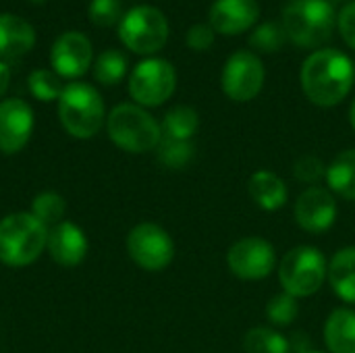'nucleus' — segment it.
<instances>
[{
  "mask_svg": "<svg viewBox=\"0 0 355 353\" xmlns=\"http://www.w3.org/2000/svg\"><path fill=\"white\" fill-rule=\"evenodd\" d=\"M355 81L352 58L337 48L314 50L302 64L300 83L306 98L320 108H333L341 104Z\"/></svg>",
  "mask_w": 355,
  "mask_h": 353,
  "instance_id": "obj_1",
  "label": "nucleus"
},
{
  "mask_svg": "<svg viewBox=\"0 0 355 353\" xmlns=\"http://www.w3.org/2000/svg\"><path fill=\"white\" fill-rule=\"evenodd\" d=\"M281 25L295 46L320 50L333 35L337 12L329 0H291L283 8Z\"/></svg>",
  "mask_w": 355,
  "mask_h": 353,
  "instance_id": "obj_2",
  "label": "nucleus"
},
{
  "mask_svg": "<svg viewBox=\"0 0 355 353\" xmlns=\"http://www.w3.org/2000/svg\"><path fill=\"white\" fill-rule=\"evenodd\" d=\"M48 243V227L31 212H15L0 221V262L23 268L35 262Z\"/></svg>",
  "mask_w": 355,
  "mask_h": 353,
  "instance_id": "obj_3",
  "label": "nucleus"
},
{
  "mask_svg": "<svg viewBox=\"0 0 355 353\" xmlns=\"http://www.w3.org/2000/svg\"><path fill=\"white\" fill-rule=\"evenodd\" d=\"M110 141L131 154H144L158 148L162 139L160 123L137 104H119L106 117Z\"/></svg>",
  "mask_w": 355,
  "mask_h": 353,
  "instance_id": "obj_4",
  "label": "nucleus"
},
{
  "mask_svg": "<svg viewBox=\"0 0 355 353\" xmlns=\"http://www.w3.org/2000/svg\"><path fill=\"white\" fill-rule=\"evenodd\" d=\"M58 119L67 133L77 139L94 137L104 125V100L89 83L73 81L58 98Z\"/></svg>",
  "mask_w": 355,
  "mask_h": 353,
  "instance_id": "obj_5",
  "label": "nucleus"
},
{
  "mask_svg": "<svg viewBox=\"0 0 355 353\" xmlns=\"http://www.w3.org/2000/svg\"><path fill=\"white\" fill-rule=\"evenodd\" d=\"M329 275L324 254L314 246H297L289 250L279 264V281L283 291L300 298H310L320 291Z\"/></svg>",
  "mask_w": 355,
  "mask_h": 353,
  "instance_id": "obj_6",
  "label": "nucleus"
},
{
  "mask_svg": "<svg viewBox=\"0 0 355 353\" xmlns=\"http://www.w3.org/2000/svg\"><path fill=\"white\" fill-rule=\"evenodd\" d=\"M119 37L131 52L148 56L164 48L168 40V21L160 8L139 4L123 15Z\"/></svg>",
  "mask_w": 355,
  "mask_h": 353,
  "instance_id": "obj_7",
  "label": "nucleus"
},
{
  "mask_svg": "<svg viewBox=\"0 0 355 353\" xmlns=\"http://www.w3.org/2000/svg\"><path fill=\"white\" fill-rule=\"evenodd\" d=\"M177 87V71L164 58H146L135 64L129 77V94L137 106H160Z\"/></svg>",
  "mask_w": 355,
  "mask_h": 353,
  "instance_id": "obj_8",
  "label": "nucleus"
},
{
  "mask_svg": "<svg viewBox=\"0 0 355 353\" xmlns=\"http://www.w3.org/2000/svg\"><path fill=\"white\" fill-rule=\"evenodd\" d=\"M127 252L139 268L148 273H160L173 262L175 243L162 227L154 223H141L129 231Z\"/></svg>",
  "mask_w": 355,
  "mask_h": 353,
  "instance_id": "obj_9",
  "label": "nucleus"
},
{
  "mask_svg": "<svg viewBox=\"0 0 355 353\" xmlns=\"http://www.w3.org/2000/svg\"><path fill=\"white\" fill-rule=\"evenodd\" d=\"M264 64L250 50L233 52L220 73V87L233 102H250L254 100L264 85Z\"/></svg>",
  "mask_w": 355,
  "mask_h": 353,
  "instance_id": "obj_10",
  "label": "nucleus"
},
{
  "mask_svg": "<svg viewBox=\"0 0 355 353\" xmlns=\"http://www.w3.org/2000/svg\"><path fill=\"white\" fill-rule=\"evenodd\" d=\"M229 270L243 281L266 279L277 266L275 246L262 237H243L227 252Z\"/></svg>",
  "mask_w": 355,
  "mask_h": 353,
  "instance_id": "obj_11",
  "label": "nucleus"
},
{
  "mask_svg": "<svg viewBox=\"0 0 355 353\" xmlns=\"http://www.w3.org/2000/svg\"><path fill=\"white\" fill-rule=\"evenodd\" d=\"M337 212L339 208H337L335 193L318 185H312L306 191H302L293 208L297 225L314 235L329 231L337 221Z\"/></svg>",
  "mask_w": 355,
  "mask_h": 353,
  "instance_id": "obj_12",
  "label": "nucleus"
},
{
  "mask_svg": "<svg viewBox=\"0 0 355 353\" xmlns=\"http://www.w3.org/2000/svg\"><path fill=\"white\" fill-rule=\"evenodd\" d=\"M94 60L92 42L81 31H67L56 37L50 50V62L58 77L77 79L81 77Z\"/></svg>",
  "mask_w": 355,
  "mask_h": 353,
  "instance_id": "obj_13",
  "label": "nucleus"
},
{
  "mask_svg": "<svg viewBox=\"0 0 355 353\" xmlns=\"http://www.w3.org/2000/svg\"><path fill=\"white\" fill-rule=\"evenodd\" d=\"M33 131V110L21 98H8L0 102V152H21Z\"/></svg>",
  "mask_w": 355,
  "mask_h": 353,
  "instance_id": "obj_14",
  "label": "nucleus"
},
{
  "mask_svg": "<svg viewBox=\"0 0 355 353\" xmlns=\"http://www.w3.org/2000/svg\"><path fill=\"white\" fill-rule=\"evenodd\" d=\"M210 27L223 35H239L260 19L258 0H214L210 6Z\"/></svg>",
  "mask_w": 355,
  "mask_h": 353,
  "instance_id": "obj_15",
  "label": "nucleus"
},
{
  "mask_svg": "<svg viewBox=\"0 0 355 353\" xmlns=\"http://www.w3.org/2000/svg\"><path fill=\"white\" fill-rule=\"evenodd\" d=\"M46 248L56 264L64 268H73L83 262L87 254V239L85 233L75 223L62 221L48 231Z\"/></svg>",
  "mask_w": 355,
  "mask_h": 353,
  "instance_id": "obj_16",
  "label": "nucleus"
},
{
  "mask_svg": "<svg viewBox=\"0 0 355 353\" xmlns=\"http://www.w3.org/2000/svg\"><path fill=\"white\" fill-rule=\"evenodd\" d=\"M35 46V29L23 17L0 12V60L25 56Z\"/></svg>",
  "mask_w": 355,
  "mask_h": 353,
  "instance_id": "obj_17",
  "label": "nucleus"
},
{
  "mask_svg": "<svg viewBox=\"0 0 355 353\" xmlns=\"http://www.w3.org/2000/svg\"><path fill=\"white\" fill-rule=\"evenodd\" d=\"M248 191H250V198L254 200V204L258 208L266 210V212L281 210L287 204V198H289L285 181L277 173L266 171V169L256 171L250 177Z\"/></svg>",
  "mask_w": 355,
  "mask_h": 353,
  "instance_id": "obj_18",
  "label": "nucleus"
},
{
  "mask_svg": "<svg viewBox=\"0 0 355 353\" xmlns=\"http://www.w3.org/2000/svg\"><path fill=\"white\" fill-rule=\"evenodd\" d=\"M324 343L331 353H355V310L337 308L324 322Z\"/></svg>",
  "mask_w": 355,
  "mask_h": 353,
  "instance_id": "obj_19",
  "label": "nucleus"
},
{
  "mask_svg": "<svg viewBox=\"0 0 355 353\" xmlns=\"http://www.w3.org/2000/svg\"><path fill=\"white\" fill-rule=\"evenodd\" d=\"M335 295L345 304H355V246L339 250L329 262L327 275Z\"/></svg>",
  "mask_w": 355,
  "mask_h": 353,
  "instance_id": "obj_20",
  "label": "nucleus"
},
{
  "mask_svg": "<svg viewBox=\"0 0 355 353\" xmlns=\"http://www.w3.org/2000/svg\"><path fill=\"white\" fill-rule=\"evenodd\" d=\"M327 183L333 193L355 202V148L341 152L327 166Z\"/></svg>",
  "mask_w": 355,
  "mask_h": 353,
  "instance_id": "obj_21",
  "label": "nucleus"
},
{
  "mask_svg": "<svg viewBox=\"0 0 355 353\" xmlns=\"http://www.w3.org/2000/svg\"><path fill=\"white\" fill-rule=\"evenodd\" d=\"M160 127H162V137L191 141V137L198 133L200 117H198L196 108L185 106V104H179V106H173V108L164 114Z\"/></svg>",
  "mask_w": 355,
  "mask_h": 353,
  "instance_id": "obj_22",
  "label": "nucleus"
},
{
  "mask_svg": "<svg viewBox=\"0 0 355 353\" xmlns=\"http://www.w3.org/2000/svg\"><path fill=\"white\" fill-rule=\"evenodd\" d=\"M243 350L245 353H291L293 345L283 333L270 327H256L245 333Z\"/></svg>",
  "mask_w": 355,
  "mask_h": 353,
  "instance_id": "obj_23",
  "label": "nucleus"
},
{
  "mask_svg": "<svg viewBox=\"0 0 355 353\" xmlns=\"http://www.w3.org/2000/svg\"><path fill=\"white\" fill-rule=\"evenodd\" d=\"M196 148L191 141H183V139H171V137H162L158 148H156V156L158 162L171 171H181L185 169L191 160H193Z\"/></svg>",
  "mask_w": 355,
  "mask_h": 353,
  "instance_id": "obj_24",
  "label": "nucleus"
},
{
  "mask_svg": "<svg viewBox=\"0 0 355 353\" xmlns=\"http://www.w3.org/2000/svg\"><path fill=\"white\" fill-rule=\"evenodd\" d=\"M127 75V56L119 50H106L94 62V77L102 85H116Z\"/></svg>",
  "mask_w": 355,
  "mask_h": 353,
  "instance_id": "obj_25",
  "label": "nucleus"
},
{
  "mask_svg": "<svg viewBox=\"0 0 355 353\" xmlns=\"http://www.w3.org/2000/svg\"><path fill=\"white\" fill-rule=\"evenodd\" d=\"M27 85H29V92L33 94V98H37L42 102L58 100L64 89L62 77H58L54 71H48V69H35L27 77Z\"/></svg>",
  "mask_w": 355,
  "mask_h": 353,
  "instance_id": "obj_26",
  "label": "nucleus"
},
{
  "mask_svg": "<svg viewBox=\"0 0 355 353\" xmlns=\"http://www.w3.org/2000/svg\"><path fill=\"white\" fill-rule=\"evenodd\" d=\"M287 35H285V29L283 25L279 23H272V21H266V23H260L258 27H254V31L250 33V46L258 52H264V54H272V52H279L285 44Z\"/></svg>",
  "mask_w": 355,
  "mask_h": 353,
  "instance_id": "obj_27",
  "label": "nucleus"
},
{
  "mask_svg": "<svg viewBox=\"0 0 355 353\" xmlns=\"http://www.w3.org/2000/svg\"><path fill=\"white\" fill-rule=\"evenodd\" d=\"M64 210H67V204H64V198L54 193V191H44L40 193L33 202H31V214L44 223L46 227L48 225H58L62 223V216H64Z\"/></svg>",
  "mask_w": 355,
  "mask_h": 353,
  "instance_id": "obj_28",
  "label": "nucleus"
},
{
  "mask_svg": "<svg viewBox=\"0 0 355 353\" xmlns=\"http://www.w3.org/2000/svg\"><path fill=\"white\" fill-rule=\"evenodd\" d=\"M300 316V304L289 293H279L266 304V318L272 327H289Z\"/></svg>",
  "mask_w": 355,
  "mask_h": 353,
  "instance_id": "obj_29",
  "label": "nucleus"
},
{
  "mask_svg": "<svg viewBox=\"0 0 355 353\" xmlns=\"http://www.w3.org/2000/svg\"><path fill=\"white\" fill-rule=\"evenodd\" d=\"M89 21L98 27H110L119 19H123V2L121 0H92L87 8Z\"/></svg>",
  "mask_w": 355,
  "mask_h": 353,
  "instance_id": "obj_30",
  "label": "nucleus"
},
{
  "mask_svg": "<svg viewBox=\"0 0 355 353\" xmlns=\"http://www.w3.org/2000/svg\"><path fill=\"white\" fill-rule=\"evenodd\" d=\"M293 175L297 181L308 183V185H316L322 177H327V164L314 156V154H306L302 158L295 160L293 164Z\"/></svg>",
  "mask_w": 355,
  "mask_h": 353,
  "instance_id": "obj_31",
  "label": "nucleus"
},
{
  "mask_svg": "<svg viewBox=\"0 0 355 353\" xmlns=\"http://www.w3.org/2000/svg\"><path fill=\"white\" fill-rule=\"evenodd\" d=\"M214 37H216V31L210 27V23H196L187 29L185 33V42L191 50H198V52H204V50H210L212 44H214Z\"/></svg>",
  "mask_w": 355,
  "mask_h": 353,
  "instance_id": "obj_32",
  "label": "nucleus"
},
{
  "mask_svg": "<svg viewBox=\"0 0 355 353\" xmlns=\"http://www.w3.org/2000/svg\"><path fill=\"white\" fill-rule=\"evenodd\" d=\"M337 25H339V33L343 37V42L355 50V0L347 2L341 12L337 15Z\"/></svg>",
  "mask_w": 355,
  "mask_h": 353,
  "instance_id": "obj_33",
  "label": "nucleus"
},
{
  "mask_svg": "<svg viewBox=\"0 0 355 353\" xmlns=\"http://www.w3.org/2000/svg\"><path fill=\"white\" fill-rule=\"evenodd\" d=\"M8 83H10V69L4 60H0V98L8 89Z\"/></svg>",
  "mask_w": 355,
  "mask_h": 353,
  "instance_id": "obj_34",
  "label": "nucleus"
},
{
  "mask_svg": "<svg viewBox=\"0 0 355 353\" xmlns=\"http://www.w3.org/2000/svg\"><path fill=\"white\" fill-rule=\"evenodd\" d=\"M349 123H352V127L355 129V100L352 102V108H349Z\"/></svg>",
  "mask_w": 355,
  "mask_h": 353,
  "instance_id": "obj_35",
  "label": "nucleus"
},
{
  "mask_svg": "<svg viewBox=\"0 0 355 353\" xmlns=\"http://www.w3.org/2000/svg\"><path fill=\"white\" fill-rule=\"evenodd\" d=\"M297 353H322V352H316V350H304V352H297Z\"/></svg>",
  "mask_w": 355,
  "mask_h": 353,
  "instance_id": "obj_36",
  "label": "nucleus"
},
{
  "mask_svg": "<svg viewBox=\"0 0 355 353\" xmlns=\"http://www.w3.org/2000/svg\"><path fill=\"white\" fill-rule=\"evenodd\" d=\"M329 2H343V0H329Z\"/></svg>",
  "mask_w": 355,
  "mask_h": 353,
  "instance_id": "obj_37",
  "label": "nucleus"
},
{
  "mask_svg": "<svg viewBox=\"0 0 355 353\" xmlns=\"http://www.w3.org/2000/svg\"><path fill=\"white\" fill-rule=\"evenodd\" d=\"M29 2H44V0H29Z\"/></svg>",
  "mask_w": 355,
  "mask_h": 353,
  "instance_id": "obj_38",
  "label": "nucleus"
}]
</instances>
